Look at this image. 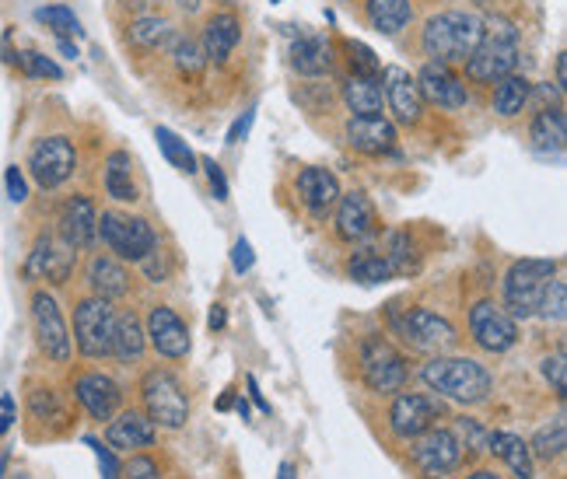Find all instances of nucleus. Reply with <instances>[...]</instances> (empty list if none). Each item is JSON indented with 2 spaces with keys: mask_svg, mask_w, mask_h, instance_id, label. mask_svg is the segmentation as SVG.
Here are the masks:
<instances>
[{
  "mask_svg": "<svg viewBox=\"0 0 567 479\" xmlns=\"http://www.w3.org/2000/svg\"><path fill=\"white\" fill-rule=\"evenodd\" d=\"M4 186H8V196L14 204H21L29 196V186H25V176H21V168L18 165H11L8 171H4Z\"/></svg>",
  "mask_w": 567,
  "mask_h": 479,
  "instance_id": "nucleus-49",
  "label": "nucleus"
},
{
  "mask_svg": "<svg viewBox=\"0 0 567 479\" xmlns=\"http://www.w3.org/2000/svg\"><path fill=\"white\" fill-rule=\"evenodd\" d=\"M526 102H529V81L522 74H508V77L497 81V92H494V113L497 116L512 119L526 108Z\"/></svg>",
  "mask_w": 567,
  "mask_h": 479,
  "instance_id": "nucleus-34",
  "label": "nucleus"
},
{
  "mask_svg": "<svg viewBox=\"0 0 567 479\" xmlns=\"http://www.w3.org/2000/svg\"><path fill=\"white\" fill-rule=\"evenodd\" d=\"M60 238L74 252L95 246V238H99V214H95V204L89 200V196H71V200L60 207Z\"/></svg>",
  "mask_w": 567,
  "mask_h": 479,
  "instance_id": "nucleus-19",
  "label": "nucleus"
},
{
  "mask_svg": "<svg viewBox=\"0 0 567 479\" xmlns=\"http://www.w3.org/2000/svg\"><path fill=\"white\" fill-rule=\"evenodd\" d=\"M280 479H295V469L291 466H280Z\"/></svg>",
  "mask_w": 567,
  "mask_h": 479,
  "instance_id": "nucleus-61",
  "label": "nucleus"
},
{
  "mask_svg": "<svg viewBox=\"0 0 567 479\" xmlns=\"http://www.w3.org/2000/svg\"><path fill=\"white\" fill-rule=\"evenodd\" d=\"M484 39V18L473 11H442L424 25V53L439 63L466 60Z\"/></svg>",
  "mask_w": 567,
  "mask_h": 479,
  "instance_id": "nucleus-2",
  "label": "nucleus"
},
{
  "mask_svg": "<svg viewBox=\"0 0 567 479\" xmlns=\"http://www.w3.org/2000/svg\"><path fill=\"white\" fill-rule=\"evenodd\" d=\"M155 4H158V0H120V8L123 11H130V14H151V11H155Z\"/></svg>",
  "mask_w": 567,
  "mask_h": 479,
  "instance_id": "nucleus-53",
  "label": "nucleus"
},
{
  "mask_svg": "<svg viewBox=\"0 0 567 479\" xmlns=\"http://www.w3.org/2000/svg\"><path fill=\"white\" fill-rule=\"evenodd\" d=\"M379 231V217H375V207L368 200L364 192H347L340 196V207H337V235L343 242H368Z\"/></svg>",
  "mask_w": 567,
  "mask_h": 479,
  "instance_id": "nucleus-17",
  "label": "nucleus"
},
{
  "mask_svg": "<svg viewBox=\"0 0 567 479\" xmlns=\"http://www.w3.org/2000/svg\"><path fill=\"white\" fill-rule=\"evenodd\" d=\"M417 88H421L424 102L442 105V108H463L470 102L463 77L455 74L449 63H439V60H431V63H424V67H421Z\"/></svg>",
  "mask_w": 567,
  "mask_h": 479,
  "instance_id": "nucleus-16",
  "label": "nucleus"
},
{
  "mask_svg": "<svg viewBox=\"0 0 567 479\" xmlns=\"http://www.w3.org/2000/svg\"><path fill=\"white\" fill-rule=\"evenodd\" d=\"M463 462V441L449 427H431L421 438H413V466L424 479H445Z\"/></svg>",
  "mask_w": 567,
  "mask_h": 479,
  "instance_id": "nucleus-9",
  "label": "nucleus"
},
{
  "mask_svg": "<svg viewBox=\"0 0 567 479\" xmlns=\"http://www.w3.org/2000/svg\"><path fill=\"white\" fill-rule=\"evenodd\" d=\"M89 284L99 298L113 301V298H123L130 291V273L116 263V259L95 256L92 267H89Z\"/></svg>",
  "mask_w": 567,
  "mask_h": 479,
  "instance_id": "nucleus-30",
  "label": "nucleus"
},
{
  "mask_svg": "<svg viewBox=\"0 0 567 479\" xmlns=\"http://www.w3.org/2000/svg\"><path fill=\"white\" fill-rule=\"evenodd\" d=\"M557 84H564V56H557Z\"/></svg>",
  "mask_w": 567,
  "mask_h": 479,
  "instance_id": "nucleus-60",
  "label": "nucleus"
},
{
  "mask_svg": "<svg viewBox=\"0 0 567 479\" xmlns=\"http://www.w3.org/2000/svg\"><path fill=\"white\" fill-rule=\"evenodd\" d=\"M92 448H95V455H99V462H102V472H105V479H116V472H120V466H116V459H113V448H102L99 441H89Z\"/></svg>",
  "mask_w": 567,
  "mask_h": 479,
  "instance_id": "nucleus-52",
  "label": "nucleus"
},
{
  "mask_svg": "<svg viewBox=\"0 0 567 479\" xmlns=\"http://www.w3.org/2000/svg\"><path fill=\"white\" fill-rule=\"evenodd\" d=\"M361 378L372 392H382V396H392L400 392L410 378L403 354L382 336H368L361 343Z\"/></svg>",
  "mask_w": 567,
  "mask_h": 479,
  "instance_id": "nucleus-7",
  "label": "nucleus"
},
{
  "mask_svg": "<svg viewBox=\"0 0 567 479\" xmlns=\"http://www.w3.org/2000/svg\"><path fill=\"white\" fill-rule=\"evenodd\" d=\"M172 60H176V67L183 77H200L207 71V53L200 42L193 39H176L172 42Z\"/></svg>",
  "mask_w": 567,
  "mask_h": 479,
  "instance_id": "nucleus-38",
  "label": "nucleus"
},
{
  "mask_svg": "<svg viewBox=\"0 0 567 479\" xmlns=\"http://www.w3.org/2000/svg\"><path fill=\"white\" fill-rule=\"evenodd\" d=\"M238 39H243V25H238L235 14H214L207 25H204V53L207 60L214 63H225L231 56V50L238 46Z\"/></svg>",
  "mask_w": 567,
  "mask_h": 479,
  "instance_id": "nucleus-25",
  "label": "nucleus"
},
{
  "mask_svg": "<svg viewBox=\"0 0 567 479\" xmlns=\"http://www.w3.org/2000/svg\"><path fill=\"white\" fill-rule=\"evenodd\" d=\"M99 235L109 249L120 259H130V263H141V259L158 246L155 228H151L144 217H126V214H102Z\"/></svg>",
  "mask_w": 567,
  "mask_h": 479,
  "instance_id": "nucleus-8",
  "label": "nucleus"
},
{
  "mask_svg": "<svg viewBox=\"0 0 567 479\" xmlns=\"http://www.w3.org/2000/svg\"><path fill=\"white\" fill-rule=\"evenodd\" d=\"M78 168L74 144L68 137H42L29 150V171L42 189H56L63 186Z\"/></svg>",
  "mask_w": 567,
  "mask_h": 479,
  "instance_id": "nucleus-10",
  "label": "nucleus"
},
{
  "mask_svg": "<svg viewBox=\"0 0 567 479\" xmlns=\"http://www.w3.org/2000/svg\"><path fill=\"white\" fill-rule=\"evenodd\" d=\"M60 50H63V53H68V56H78V46H74V42H71V39H60Z\"/></svg>",
  "mask_w": 567,
  "mask_h": 479,
  "instance_id": "nucleus-59",
  "label": "nucleus"
},
{
  "mask_svg": "<svg viewBox=\"0 0 567 479\" xmlns=\"http://www.w3.org/2000/svg\"><path fill=\"white\" fill-rule=\"evenodd\" d=\"M141 263H144V273L151 277V280H155V284H162V280L168 277V259H165V252L155 246V249H151L144 259H141Z\"/></svg>",
  "mask_w": 567,
  "mask_h": 479,
  "instance_id": "nucleus-47",
  "label": "nucleus"
},
{
  "mask_svg": "<svg viewBox=\"0 0 567 479\" xmlns=\"http://www.w3.org/2000/svg\"><path fill=\"white\" fill-rule=\"evenodd\" d=\"M252 119H256V113H246L243 119H238L235 126H231V134H228V144H238L246 134H249V126H252Z\"/></svg>",
  "mask_w": 567,
  "mask_h": 479,
  "instance_id": "nucleus-54",
  "label": "nucleus"
},
{
  "mask_svg": "<svg viewBox=\"0 0 567 479\" xmlns=\"http://www.w3.org/2000/svg\"><path fill=\"white\" fill-rule=\"evenodd\" d=\"M144 330H141V319L134 312L116 315V333H113V354L120 361H137L144 354Z\"/></svg>",
  "mask_w": 567,
  "mask_h": 479,
  "instance_id": "nucleus-35",
  "label": "nucleus"
},
{
  "mask_svg": "<svg viewBox=\"0 0 567 479\" xmlns=\"http://www.w3.org/2000/svg\"><path fill=\"white\" fill-rule=\"evenodd\" d=\"M225 325V304H214V312H210V330H221Z\"/></svg>",
  "mask_w": 567,
  "mask_h": 479,
  "instance_id": "nucleus-56",
  "label": "nucleus"
},
{
  "mask_svg": "<svg viewBox=\"0 0 567 479\" xmlns=\"http://www.w3.org/2000/svg\"><path fill=\"white\" fill-rule=\"evenodd\" d=\"M515 60H518V42L508 21H484V39H480V46L463 63L470 81L497 84L501 77L515 74Z\"/></svg>",
  "mask_w": 567,
  "mask_h": 479,
  "instance_id": "nucleus-3",
  "label": "nucleus"
},
{
  "mask_svg": "<svg viewBox=\"0 0 567 479\" xmlns=\"http://www.w3.org/2000/svg\"><path fill=\"white\" fill-rule=\"evenodd\" d=\"M74 396H78V403L84 409H89L92 420H113V413L120 409L123 392H120V385L109 375L92 372V375H81L74 382Z\"/></svg>",
  "mask_w": 567,
  "mask_h": 479,
  "instance_id": "nucleus-22",
  "label": "nucleus"
},
{
  "mask_svg": "<svg viewBox=\"0 0 567 479\" xmlns=\"http://www.w3.org/2000/svg\"><path fill=\"white\" fill-rule=\"evenodd\" d=\"M364 14L368 25L382 35H400L410 18H413V4L410 0H364Z\"/></svg>",
  "mask_w": 567,
  "mask_h": 479,
  "instance_id": "nucleus-28",
  "label": "nucleus"
},
{
  "mask_svg": "<svg viewBox=\"0 0 567 479\" xmlns=\"http://www.w3.org/2000/svg\"><path fill=\"white\" fill-rule=\"evenodd\" d=\"M147 336H151V346L162 354V357H172V361H179L189 354V330H186V322L165 309V304H155L147 315Z\"/></svg>",
  "mask_w": 567,
  "mask_h": 479,
  "instance_id": "nucleus-18",
  "label": "nucleus"
},
{
  "mask_svg": "<svg viewBox=\"0 0 567 479\" xmlns=\"http://www.w3.org/2000/svg\"><path fill=\"white\" fill-rule=\"evenodd\" d=\"M252 263H256L252 246L246 242V238H238V242H235V252H231V267H235V273H249Z\"/></svg>",
  "mask_w": 567,
  "mask_h": 479,
  "instance_id": "nucleus-50",
  "label": "nucleus"
},
{
  "mask_svg": "<svg viewBox=\"0 0 567 479\" xmlns=\"http://www.w3.org/2000/svg\"><path fill=\"white\" fill-rule=\"evenodd\" d=\"M298 192H301V204L309 207V214L326 217V210L340 200V183L330 168H305L298 176Z\"/></svg>",
  "mask_w": 567,
  "mask_h": 479,
  "instance_id": "nucleus-24",
  "label": "nucleus"
},
{
  "mask_svg": "<svg viewBox=\"0 0 567 479\" xmlns=\"http://www.w3.org/2000/svg\"><path fill=\"white\" fill-rule=\"evenodd\" d=\"M116 312L105 298H84L74 309V340L84 357H109L113 354Z\"/></svg>",
  "mask_w": 567,
  "mask_h": 479,
  "instance_id": "nucleus-5",
  "label": "nucleus"
},
{
  "mask_svg": "<svg viewBox=\"0 0 567 479\" xmlns=\"http://www.w3.org/2000/svg\"><path fill=\"white\" fill-rule=\"evenodd\" d=\"M204 168H207V179H210V189H214V200H228V179H225V171H221V165L217 162H204Z\"/></svg>",
  "mask_w": 567,
  "mask_h": 479,
  "instance_id": "nucleus-48",
  "label": "nucleus"
},
{
  "mask_svg": "<svg viewBox=\"0 0 567 479\" xmlns=\"http://www.w3.org/2000/svg\"><path fill=\"white\" fill-rule=\"evenodd\" d=\"M32 322H35V336L42 354L53 357V361H68L71 357V333H68V322L60 315V304L53 301V294L47 291H35L32 294Z\"/></svg>",
  "mask_w": 567,
  "mask_h": 479,
  "instance_id": "nucleus-14",
  "label": "nucleus"
},
{
  "mask_svg": "<svg viewBox=\"0 0 567 479\" xmlns=\"http://www.w3.org/2000/svg\"><path fill=\"white\" fill-rule=\"evenodd\" d=\"M116 479H162V472H158V462H151L147 455H134V459L116 472Z\"/></svg>",
  "mask_w": 567,
  "mask_h": 479,
  "instance_id": "nucleus-45",
  "label": "nucleus"
},
{
  "mask_svg": "<svg viewBox=\"0 0 567 479\" xmlns=\"http://www.w3.org/2000/svg\"><path fill=\"white\" fill-rule=\"evenodd\" d=\"M29 406H32V413L39 420H63V406H60L53 388H35L29 396Z\"/></svg>",
  "mask_w": 567,
  "mask_h": 479,
  "instance_id": "nucleus-43",
  "label": "nucleus"
},
{
  "mask_svg": "<svg viewBox=\"0 0 567 479\" xmlns=\"http://www.w3.org/2000/svg\"><path fill=\"white\" fill-rule=\"evenodd\" d=\"M176 4L186 11V14H193V11H200V4H204V0H176Z\"/></svg>",
  "mask_w": 567,
  "mask_h": 479,
  "instance_id": "nucleus-57",
  "label": "nucleus"
},
{
  "mask_svg": "<svg viewBox=\"0 0 567 479\" xmlns=\"http://www.w3.org/2000/svg\"><path fill=\"white\" fill-rule=\"evenodd\" d=\"M543 319H550V322H564L567 319V284L560 277H554L547 291H543V301H539V312Z\"/></svg>",
  "mask_w": 567,
  "mask_h": 479,
  "instance_id": "nucleus-41",
  "label": "nucleus"
},
{
  "mask_svg": "<svg viewBox=\"0 0 567 479\" xmlns=\"http://www.w3.org/2000/svg\"><path fill=\"white\" fill-rule=\"evenodd\" d=\"M155 137H158V144H162V150H165V158H168L172 165H176L179 171H186V176H189V171H196V155L186 147V140H179L168 126H158V129H155Z\"/></svg>",
  "mask_w": 567,
  "mask_h": 479,
  "instance_id": "nucleus-39",
  "label": "nucleus"
},
{
  "mask_svg": "<svg viewBox=\"0 0 567 479\" xmlns=\"http://www.w3.org/2000/svg\"><path fill=\"white\" fill-rule=\"evenodd\" d=\"M130 42L141 50H158L165 42H172V25L158 14H141L134 18V25H130Z\"/></svg>",
  "mask_w": 567,
  "mask_h": 479,
  "instance_id": "nucleus-36",
  "label": "nucleus"
},
{
  "mask_svg": "<svg viewBox=\"0 0 567 479\" xmlns=\"http://www.w3.org/2000/svg\"><path fill=\"white\" fill-rule=\"evenodd\" d=\"M343 102L354 116H382L385 95L379 88V77H347L343 81Z\"/></svg>",
  "mask_w": 567,
  "mask_h": 479,
  "instance_id": "nucleus-29",
  "label": "nucleus"
},
{
  "mask_svg": "<svg viewBox=\"0 0 567 479\" xmlns=\"http://www.w3.org/2000/svg\"><path fill=\"white\" fill-rule=\"evenodd\" d=\"M564 448H567V424H564V417H554V424L539 427L533 445H529V451L536 455V459H543V462L560 459Z\"/></svg>",
  "mask_w": 567,
  "mask_h": 479,
  "instance_id": "nucleus-37",
  "label": "nucleus"
},
{
  "mask_svg": "<svg viewBox=\"0 0 567 479\" xmlns=\"http://www.w3.org/2000/svg\"><path fill=\"white\" fill-rule=\"evenodd\" d=\"M470 333L473 340L484 346L487 354H508L518 343V325L515 319L494 301H480L470 312Z\"/></svg>",
  "mask_w": 567,
  "mask_h": 479,
  "instance_id": "nucleus-12",
  "label": "nucleus"
},
{
  "mask_svg": "<svg viewBox=\"0 0 567 479\" xmlns=\"http://www.w3.org/2000/svg\"><path fill=\"white\" fill-rule=\"evenodd\" d=\"M396 333L403 336L406 346H413V351H424V354H434V351L442 354L455 343L452 322L427 312V309H410L403 319H396Z\"/></svg>",
  "mask_w": 567,
  "mask_h": 479,
  "instance_id": "nucleus-13",
  "label": "nucleus"
},
{
  "mask_svg": "<svg viewBox=\"0 0 567 479\" xmlns=\"http://www.w3.org/2000/svg\"><path fill=\"white\" fill-rule=\"evenodd\" d=\"M487 448L497 455L501 462H505L518 479H533L536 472H533V451H529V445L522 441V438H515V434H491L487 438Z\"/></svg>",
  "mask_w": 567,
  "mask_h": 479,
  "instance_id": "nucleus-31",
  "label": "nucleus"
},
{
  "mask_svg": "<svg viewBox=\"0 0 567 479\" xmlns=\"http://www.w3.org/2000/svg\"><path fill=\"white\" fill-rule=\"evenodd\" d=\"M424 385L431 392H439V396H449L455 403H466V406H476L491 396V372L484 364H476L470 357H431L421 372Z\"/></svg>",
  "mask_w": 567,
  "mask_h": 479,
  "instance_id": "nucleus-1",
  "label": "nucleus"
},
{
  "mask_svg": "<svg viewBox=\"0 0 567 479\" xmlns=\"http://www.w3.org/2000/svg\"><path fill=\"white\" fill-rule=\"evenodd\" d=\"M460 430H463V438H466V448H487V438L491 434L487 430H480V424L476 420H460Z\"/></svg>",
  "mask_w": 567,
  "mask_h": 479,
  "instance_id": "nucleus-51",
  "label": "nucleus"
},
{
  "mask_svg": "<svg viewBox=\"0 0 567 479\" xmlns=\"http://www.w3.org/2000/svg\"><path fill=\"white\" fill-rule=\"evenodd\" d=\"M0 479H8V459H0Z\"/></svg>",
  "mask_w": 567,
  "mask_h": 479,
  "instance_id": "nucleus-62",
  "label": "nucleus"
},
{
  "mask_svg": "<svg viewBox=\"0 0 567 479\" xmlns=\"http://www.w3.org/2000/svg\"><path fill=\"white\" fill-rule=\"evenodd\" d=\"M347 273H351V280H361V284H382V280L396 277L379 246L361 249V252H354L351 259H347Z\"/></svg>",
  "mask_w": 567,
  "mask_h": 479,
  "instance_id": "nucleus-33",
  "label": "nucleus"
},
{
  "mask_svg": "<svg viewBox=\"0 0 567 479\" xmlns=\"http://www.w3.org/2000/svg\"><path fill=\"white\" fill-rule=\"evenodd\" d=\"M74 249L63 242V238L53 235H42L35 249L29 252V263H25V277L32 280H50V284H63L74 270Z\"/></svg>",
  "mask_w": 567,
  "mask_h": 479,
  "instance_id": "nucleus-15",
  "label": "nucleus"
},
{
  "mask_svg": "<svg viewBox=\"0 0 567 479\" xmlns=\"http://www.w3.org/2000/svg\"><path fill=\"white\" fill-rule=\"evenodd\" d=\"M14 63H18V67L25 71L29 77H42V81H60V77H63L60 63H53L50 56H42V53H35V50L18 53V56H14Z\"/></svg>",
  "mask_w": 567,
  "mask_h": 479,
  "instance_id": "nucleus-42",
  "label": "nucleus"
},
{
  "mask_svg": "<svg viewBox=\"0 0 567 479\" xmlns=\"http://www.w3.org/2000/svg\"><path fill=\"white\" fill-rule=\"evenodd\" d=\"M442 417H445V406L434 396L403 392V396H396V403H392V409H389V427L400 441H413V438H421L424 430H431Z\"/></svg>",
  "mask_w": 567,
  "mask_h": 479,
  "instance_id": "nucleus-11",
  "label": "nucleus"
},
{
  "mask_svg": "<svg viewBox=\"0 0 567 479\" xmlns=\"http://www.w3.org/2000/svg\"><path fill=\"white\" fill-rule=\"evenodd\" d=\"M105 189L113 200L120 204H134L137 200V186H134V162H130L126 150H113L105 158Z\"/></svg>",
  "mask_w": 567,
  "mask_h": 479,
  "instance_id": "nucleus-32",
  "label": "nucleus"
},
{
  "mask_svg": "<svg viewBox=\"0 0 567 479\" xmlns=\"http://www.w3.org/2000/svg\"><path fill=\"white\" fill-rule=\"evenodd\" d=\"M291 67L301 74V77H322L330 74L333 67V50L330 42L319 39V35H305L291 46Z\"/></svg>",
  "mask_w": 567,
  "mask_h": 479,
  "instance_id": "nucleus-26",
  "label": "nucleus"
},
{
  "mask_svg": "<svg viewBox=\"0 0 567 479\" xmlns=\"http://www.w3.org/2000/svg\"><path fill=\"white\" fill-rule=\"evenodd\" d=\"M141 396H144V409H147V420L151 424H162L168 430H179L189 420V399L179 385L176 375L168 372H147L144 385H141Z\"/></svg>",
  "mask_w": 567,
  "mask_h": 479,
  "instance_id": "nucleus-6",
  "label": "nucleus"
},
{
  "mask_svg": "<svg viewBox=\"0 0 567 479\" xmlns=\"http://www.w3.org/2000/svg\"><path fill=\"white\" fill-rule=\"evenodd\" d=\"M347 53H351V67H354V74H361V77H379V74H382V63L375 60L372 50L361 46V42H347Z\"/></svg>",
  "mask_w": 567,
  "mask_h": 479,
  "instance_id": "nucleus-44",
  "label": "nucleus"
},
{
  "mask_svg": "<svg viewBox=\"0 0 567 479\" xmlns=\"http://www.w3.org/2000/svg\"><path fill=\"white\" fill-rule=\"evenodd\" d=\"M557 263L554 259H518L505 277V304L512 319H533L539 312L543 291L554 280Z\"/></svg>",
  "mask_w": 567,
  "mask_h": 479,
  "instance_id": "nucleus-4",
  "label": "nucleus"
},
{
  "mask_svg": "<svg viewBox=\"0 0 567 479\" xmlns=\"http://www.w3.org/2000/svg\"><path fill=\"white\" fill-rule=\"evenodd\" d=\"M347 144L372 158L392 155L396 150V126L385 116H351V123H347Z\"/></svg>",
  "mask_w": 567,
  "mask_h": 479,
  "instance_id": "nucleus-21",
  "label": "nucleus"
},
{
  "mask_svg": "<svg viewBox=\"0 0 567 479\" xmlns=\"http://www.w3.org/2000/svg\"><path fill=\"white\" fill-rule=\"evenodd\" d=\"M382 81H385V102L392 108V116L400 123H421L424 116V98H421V88H417V77H410V71L403 67H385L382 71Z\"/></svg>",
  "mask_w": 567,
  "mask_h": 479,
  "instance_id": "nucleus-20",
  "label": "nucleus"
},
{
  "mask_svg": "<svg viewBox=\"0 0 567 479\" xmlns=\"http://www.w3.org/2000/svg\"><path fill=\"white\" fill-rule=\"evenodd\" d=\"M529 137L536 144L539 155H564V140H567V119H564V108H543L533 119Z\"/></svg>",
  "mask_w": 567,
  "mask_h": 479,
  "instance_id": "nucleus-27",
  "label": "nucleus"
},
{
  "mask_svg": "<svg viewBox=\"0 0 567 479\" xmlns=\"http://www.w3.org/2000/svg\"><path fill=\"white\" fill-rule=\"evenodd\" d=\"M466 479H501L497 472H491V469H476L473 476H466Z\"/></svg>",
  "mask_w": 567,
  "mask_h": 479,
  "instance_id": "nucleus-58",
  "label": "nucleus"
},
{
  "mask_svg": "<svg viewBox=\"0 0 567 479\" xmlns=\"http://www.w3.org/2000/svg\"><path fill=\"white\" fill-rule=\"evenodd\" d=\"M35 18L42 21L47 29H53L60 39H71V35H81V21L71 8H63V4H53V8H39Z\"/></svg>",
  "mask_w": 567,
  "mask_h": 479,
  "instance_id": "nucleus-40",
  "label": "nucleus"
},
{
  "mask_svg": "<svg viewBox=\"0 0 567 479\" xmlns=\"http://www.w3.org/2000/svg\"><path fill=\"white\" fill-rule=\"evenodd\" d=\"M105 441L113 451H137V448H147L155 441V424H151L144 413L137 409H126L120 417L109 424L105 430Z\"/></svg>",
  "mask_w": 567,
  "mask_h": 479,
  "instance_id": "nucleus-23",
  "label": "nucleus"
},
{
  "mask_svg": "<svg viewBox=\"0 0 567 479\" xmlns=\"http://www.w3.org/2000/svg\"><path fill=\"white\" fill-rule=\"evenodd\" d=\"M246 385H249V396H252V403H256L259 409H264V413H270V403H267L264 396H259V385H256V378H249Z\"/></svg>",
  "mask_w": 567,
  "mask_h": 479,
  "instance_id": "nucleus-55",
  "label": "nucleus"
},
{
  "mask_svg": "<svg viewBox=\"0 0 567 479\" xmlns=\"http://www.w3.org/2000/svg\"><path fill=\"white\" fill-rule=\"evenodd\" d=\"M543 378L554 385L557 396H564V392H567V364H564V354L543 361Z\"/></svg>",
  "mask_w": 567,
  "mask_h": 479,
  "instance_id": "nucleus-46",
  "label": "nucleus"
}]
</instances>
